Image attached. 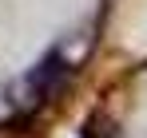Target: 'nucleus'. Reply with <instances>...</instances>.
Here are the masks:
<instances>
[{"label": "nucleus", "instance_id": "1", "mask_svg": "<svg viewBox=\"0 0 147 138\" xmlns=\"http://www.w3.org/2000/svg\"><path fill=\"white\" fill-rule=\"evenodd\" d=\"M68 71L72 67H68L64 47H48L44 59L32 63V67L8 87V95H0V99H4V107H16L20 115H32V111H40L52 95L60 91V83L68 79Z\"/></svg>", "mask_w": 147, "mask_h": 138}, {"label": "nucleus", "instance_id": "2", "mask_svg": "<svg viewBox=\"0 0 147 138\" xmlns=\"http://www.w3.org/2000/svg\"><path fill=\"white\" fill-rule=\"evenodd\" d=\"M103 138H119V134H115V130H103Z\"/></svg>", "mask_w": 147, "mask_h": 138}]
</instances>
